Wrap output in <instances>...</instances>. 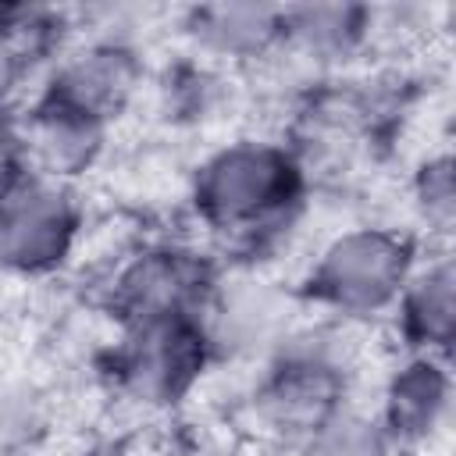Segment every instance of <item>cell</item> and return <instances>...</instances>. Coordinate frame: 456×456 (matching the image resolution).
Wrapping results in <instances>:
<instances>
[{
  "label": "cell",
  "mask_w": 456,
  "mask_h": 456,
  "mask_svg": "<svg viewBox=\"0 0 456 456\" xmlns=\"http://www.w3.org/2000/svg\"><path fill=\"white\" fill-rule=\"evenodd\" d=\"M271 189V167L260 157H232L224 160V167L217 171L214 182V196L224 210H249Z\"/></svg>",
  "instance_id": "2"
},
{
  "label": "cell",
  "mask_w": 456,
  "mask_h": 456,
  "mask_svg": "<svg viewBox=\"0 0 456 456\" xmlns=\"http://www.w3.org/2000/svg\"><path fill=\"white\" fill-rule=\"evenodd\" d=\"M321 456H378V445H374V438L367 431L346 428V431H338L335 438L324 442Z\"/></svg>",
  "instance_id": "4"
},
{
  "label": "cell",
  "mask_w": 456,
  "mask_h": 456,
  "mask_svg": "<svg viewBox=\"0 0 456 456\" xmlns=\"http://www.w3.org/2000/svg\"><path fill=\"white\" fill-rule=\"evenodd\" d=\"M392 278V253L374 239H353L338 246L331 260V281L346 299H378Z\"/></svg>",
  "instance_id": "1"
},
{
  "label": "cell",
  "mask_w": 456,
  "mask_h": 456,
  "mask_svg": "<svg viewBox=\"0 0 456 456\" xmlns=\"http://www.w3.org/2000/svg\"><path fill=\"white\" fill-rule=\"evenodd\" d=\"M61 224L57 207L46 203V196H32L25 207L11 210L7 224H4V239L14 253H43L53 242V228Z\"/></svg>",
  "instance_id": "3"
}]
</instances>
